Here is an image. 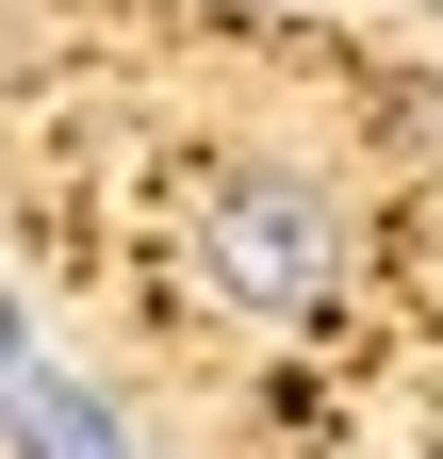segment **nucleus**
Wrapping results in <instances>:
<instances>
[{"label":"nucleus","instance_id":"f257e3e1","mask_svg":"<svg viewBox=\"0 0 443 459\" xmlns=\"http://www.w3.org/2000/svg\"><path fill=\"white\" fill-rule=\"evenodd\" d=\"M197 263L230 312H328L345 296V213H328V181H296V164H213L197 181Z\"/></svg>","mask_w":443,"mask_h":459},{"label":"nucleus","instance_id":"f03ea898","mask_svg":"<svg viewBox=\"0 0 443 459\" xmlns=\"http://www.w3.org/2000/svg\"><path fill=\"white\" fill-rule=\"evenodd\" d=\"M0 459H132L116 443V411H99V394H66V377H0Z\"/></svg>","mask_w":443,"mask_h":459}]
</instances>
